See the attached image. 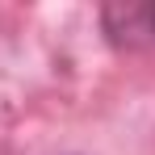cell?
<instances>
[{"label":"cell","instance_id":"1","mask_svg":"<svg viewBox=\"0 0 155 155\" xmlns=\"http://www.w3.org/2000/svg\"><path fill=\"white\" fill-rule=\"evenodd\" d=\"M101 38L122 54L155 51V0H113L97 13Z\"/></svg>","mask_w":155,"mask_h":155},{"label":"cell","instance_id":"2","mask_svg":"<svg viewBox=\"0 0 155 155\" xmlns=\"http://www.w3.org/2000/svg\"><path fill=\"white\" fill-rule=\"evenodd\" d=\"M59 155H80V151H59Z\"/></svg>","mask_w":155,"mask_h":155}]
</instances>
